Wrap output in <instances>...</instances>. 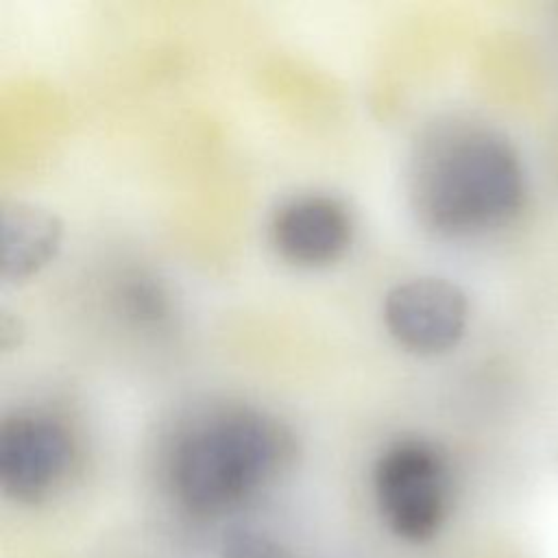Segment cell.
Listing matches in <instances>:
<instances>
[{
	"instance_id": "cell-1",
	"label": "cell",
	"mask_w": 558,
	"mask_h": 558,
	"mask_svg": "<svg viewBox=\"0 0 558 558\" xmlns=\"http://www.w3.org/2000/svg\"><path fill=\"white\" fill-rule=\"evenodd\" d=\"M523 190L514 148L486 129H440L414 157V209L442 235H473L508 222L523 203Z\"/></svg>"
},
{
	"instance_id": "cell-2",
	"label": "cell",
	"mask_w": 558,
	"mask_h": 558,
	"mask_svg": "<svg viewBox=\"0 0 558 558\" xmlns=\"http://www.w3.org/2000/svg\"><path fill=\"white\" fill-rule=\"evenodd\" d=\"M290 447V434L275 416L251 405L214 408L172 447V493L196 514L231 510L275 477Z\"/></svg>"
},
{
	"instance_id": "cell-3",
	"label": "cell",
	"mask_w": 558,
	"mask_h": 558,
	"mask_svg": "<svg viewBox=\"0 0 558 558\" xmlns=\"http://www.w3.org/2000/svg\"><path fill=\"white\" fill-rule=\"evenodd\" d=\"M373 490L386 527L401 541L425 543L438 534L449 512L447 458L425 438H399L379 453Z\"/></svg>"
},
{
	"instance_id": "cell-4",
	"label": "cell",
	"mask_w": 558,
	"mask_h": 558,
	"mask_svg": "<svg viewBox=\"0 0 558 558\" xmlns=\"http://www.w3.org/2000/svg\"><path fill=\"white\" fill-rule=\"evenodd\" d=\"M76 445L68 425L41 410H17L0 425V486L22 504L46 499L68 477Z\"/></svg>"
},
{
	"instance_id": "cell-5",
	"label": "cell",
	"mask_w": 558,
	"mask_h": 558,
	"mask_svg": "<svg viewBox=\"0 0 558 558\" xmlns=\"http://www.w3.org/2000/svg\"><path fill=\"white\" fill-rule=\"evenodd\" d=\"M466 318L464 292L440 277L401 281L384 299V320L390 336L421 355L453 349L464 336Z\"/></svg>"
},
{
	"instance_id": "cell-6",
	"label": "cell",
	"mask_w": 558,
	"mask_h": 558,
	"mask_svg": "<svg viewBox=\"0 0 558 558\" xmlns=\"http://www.w3.org/2000/svg\"><path fill=\"white\" fill-rule=\"evenodd\" d=\"M353 220L342 201L329 194H299L283 201L270 220L277 253L299 266L336 262L351 244Z\"/></svg>"
},
{
	"instance_id": "cell-7",
	"label": "cell",
	"mask_w": 558,
	"mask_h": 558,
	"mask_svg": "<svg viewBox=\"0 0 558 558\" xmlns=\"http://www.w3.org/2000/svg\"><path fill=\"white\" fill-rule=\"evenodd\" d=\"M63 225L57 214L33 203H9L0 225V275L17 281L35 275L59 251Z\"/></svg>"
},
{
	"instance_id": "cell-8",
	"label": "cell",
	"mask_w": 558,
	"mask_h": 558,
	"mask_svg": "<svg viewBox=\"0 0 558 558\" xmlns=\"http://www.w3.org/2000/svg\"><path fill=\"white\" fill-rule=\"evenodd\" d=\"M220 558H292L290 549L253 525H229L220 538Z\"/></svg>"
}]
</instances>
